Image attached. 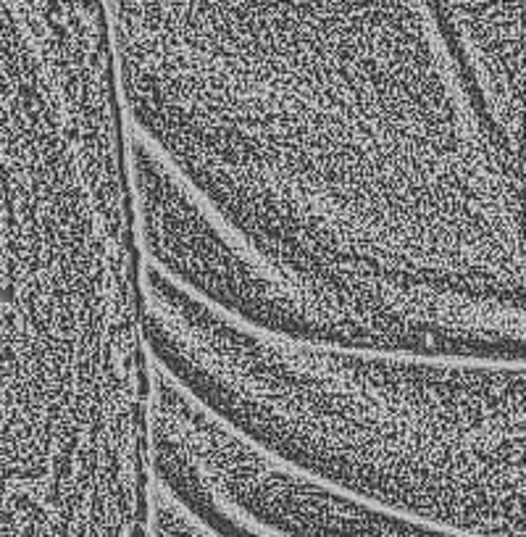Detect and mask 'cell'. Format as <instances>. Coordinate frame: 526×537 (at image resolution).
Returning <instances> with one entry per match:
<instances>
[{
	"label": "cell",
	"mask_w": 526,
	"mask_h": 537,
	"mask_svg": "<svg viewBox=\"0 0 526 537\" xmlns=\"http://www.w3.org/2000/svg\"><path fill=\"white\" fill-rule=\"evenodd\" d=\"M124 119L305 340L523 361V148L424 0H105Z\"/></svg>",
	"instance_id": "cell-1"
},
{
	"label": "cell",
	"mask_w": 526,
	"mask_h": 537,
	"mask_svg": "<svg viewBox=\"0 0 526 537\" xmlns=\"http://www.w3.org/2000/svg\"><path fill=\"white\" fill-rule=\"evenodd\" d=\"M150 358L258 448L466 537H523V361L345 348L250 327L142 258Z\"/></svg>",
	"instance_id": "cell-2"
},
{
	"label": "cell",
	"mask_w": 526,
	"mask_h": 537,
	"mask_svg": "<svg viewBox=\"0 0 526 537\" xmlns=\"http://www.w3.org/2000/svg\"><path fill=\"white\" fill-rule=\"evenodd\" d=\"M150 474L276 537H466L355 498L266 453L150 358Z\"/></svg>",
	"instance_id": "cell-3"
},
{
	"label": "cell",
	"mask_w": 526,
	"mask_h": 537,
	"mask_svg": "<svg viewBox=\"0 0 526 537\" xmlns=\"http://www.w3.org/2000/svg\"><path fill=\"white\" fill-rule=\"evenodd\" d=\"M424 3L487 119L523 148V0Z\"/></svg>",
	"instance_id": "cell-4"
}]
</instances>
